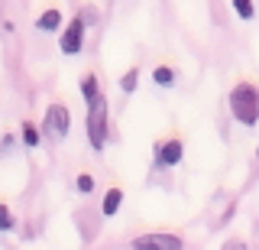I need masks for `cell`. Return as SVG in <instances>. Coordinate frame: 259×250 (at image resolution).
<instances>
[{
    "mask_svg": "<svg viewBox=\"0 0 259 250\" xmlns=\"http://www.w3.org/2000/svg\"><path fill=\"white\" fill-rule=\"evenodd\" d=\"M152 78H156V85H162V88H168V85L175 82V72L168 68V65H159L156 72H152Z\"/></svg>",
    "mask_w": 259,
    "mask_h": 250,
    "instance_id": "11",
    "label": "cell"
},
{
    "mask_svg": "<svg viewBox=\"0 0 259 250\" xmlns=\"http://www.w3.org/2000/svg\"><path fill=\"white\" fill-rule=\"evenodd\" d=\"M156 159H159V166H175V163H182V143H178V140L159 143Z\"/></svg>",
    "mask_w": 259,
    "mask_h": 250,
    "instance_id": "6",
    "label": "cell"
},
{
    "mask_svg": "<svg viewBox=\"0 0 259 250\" xmlns=\"http://www.w3.org/2000/svg\"><path fill=\"white\" fill-rule=\"evenodd\" d=\"M233 10H237L240 20H253L256 7H253V0H233Z\"/></svg>",
    "mask_w": 259,
    "mask_h": 250,
    "instance_id": "10",
    "label": "cell"
},
{
    "mask_svg": "<svg viewBox=\"0 0 259 250\" xmlns=\"http://www.w3.org/2000/svg\"><path fill=\"white\" fill-rule=\"evenodd\" d=\"M46 133L52 136V140H62L65 133H68V127H71V114H68V108L65 104H49V111H46Z\"/></svg>",
    "mask_w": 259,
    "mask_h": 250,
    "instance_id": "3",
    "label": "cell"
},
{
    "mask_svg": "<svg viewBox=\"0 0 259 250\" xmlns=\"http://www.w3.org/2000/svg\"><path fill=\"white\" fill-rule=\"evenodd\" d=\"M230 111L243 127H256L259 124V88L249 82H240L230 91Z\"/></svg>",
    "mask_w": 259,
    "mask_h": 250,
    "instance_id": "1",
    "label": "cell"
},
{
    "mask_svg": "<svg viewBox=\"0 0 259 250\" xmlns=\"http://www.w3.org/2000/svg\"><path fill=\"white\" fill-rule=\"evenodd\" d=\"M88 140L94 150H104V143H107V101H104V94L88 101Z\"/></svg>",
    "mask_w": 259,
    "mask_h": 250,
    "instance_id": "2",
    "label": "cell"
},
{
    "mask_svg": "<svg viewBox=\"0 0 259 250\" xmlns=\"http://www.w3.org/2000/svg\"><path fill=\"white\" fill-rule=\"evenodd\" d=\"M81 94H84V101H94L97 94H101V88H97V78H94V75H88L84 82H81Z\"/></svg>",
    "mask_w": 259,
    "mask_h": 250,
    "instance_id": "9",
    "label": "cell"
},
{
    "mask_svg": "<svg viewBox=\"0 0 259 250\" xmlns=\"http://www.w3.org/2000/svg\"><path fill=\"white\" fill-rule=\"evenodd\" d=\"M23 140H26V147H39V130L32 124H23Z\"/></svg>",
    "mask_w": 259,
    "mask_h": 250,
    "instance_id": "13",
    "label": "cell"
},
{
    "mask_svg": "<svg viewBox=\"0 0 259 250\" xmlns=\"http://www.w3.org/2000/svg\"><path fill=\"white\" fill-rule=\"evenodd\" d=\"M13 228V211L7 205H0V231H10Z\"/></svg>",
    "mask_w": 259,
    "mask_h": 250,
    "instance_id": "14",
    "label": "cell"
},
{
    "mask_svg": "<svg viewBox=\"0 0 259 250\" xmlns=\"http://www.w3.org/2000/svg\"><path fill=\"white\" fill-rule=\"evenodd\" d=\"M36 26H39V29H49V33H52V29H59V26H62V13H59V10H46L42 17L36 20Z\"/></svg>",
    "mask_w": 259,
    "mask_h": 250,
    "instance_id": "8",
    "label": "cell"
},
{
    "mask_svg": "<svg viewBox=\"0 0 259 250\" xmlns=\"http://www.w3.org/2000/svg\"><path fill=\"white\" fill-rule=\"evenodd\" d=\"M84 26H88V23L81 20V17H75V20L68 23V29L62 33V43H59L65 55H78V52H81V39H84Z\"/></svg>",
    "mask_w": 259,
    "mask_h": 250,
    "instance_id": "5",
    "label": "cell"
},
{
    "mask_svg": "<svg viewBox=\"0 0 259 250\" xmlns=\"http://www.w3.org/2000/svg\"><path fill=\"white\" fill-rule=\"evenodd\" d=\"M221 250H249V247L243 244V240H227V244H224Z\"/></svg>",
    "mask_w": 259,
    "mask_h": 250,
    "instance_id": "16",
    "label": "cell"
},
{
    "mask_svg": "<svg viewBox=\"0 0 259 250\" xmlns=\"http://www.w3.org/2000/svg\"><path fill=\"white\" fill-rule=\"evenodd\" d=\"M75 185H78V192H91L94 189V179H91V175H78Z\"/></svg>",
    "mask_w": 259,
    "mask_h": 250,
    "instance_id": "15",
    "label": "cell"
},
{
    "mask_svg": "<svg viewBox=\"0 0 259 250\" xmlns=\"http://www.w3.org/2000/svg\"><path fill=\"white\" fill-rule=\"evenodd\" d=\"M133 250H185V244L175 237V234H143V237H133Z\"/></svg>",
    "mask_w": 259,
    "mask_h": 250,
    "instance_id": "4",
    "label": "cell"
},
{
    "mask_svg": "<svg viewBox=\"0 0 259 250\" xmlns=\"http://www.w3.org/2000/svg\"><path fill=\"white\" fill-rule=\"evenodd\" d=\"M136 82H140V68H130L123 78H120V88H123L126 94H133L136 91Z\"/></svg>",
    "mask_w": 259,
    "mask_h": 250,
    "instance_id": "12",
    "label": "cell"
},
{
    "mask_svg": "<svg viewBox=\"0 0 259 250\" xmlns=\"http://www.w3.org/2000/svg\"><path fill=\"white\" fill-rule=\"evenodd\" d=\"M120 205H123V192H120V189H110L107 195H104V205H101V211L110 218V215H117V211H120Z\"/></svg>",
    "mask_w": 259,
    "mask_h": 250,
    "instance_id": "7",
    "label": "cell"
}]
</instances>
